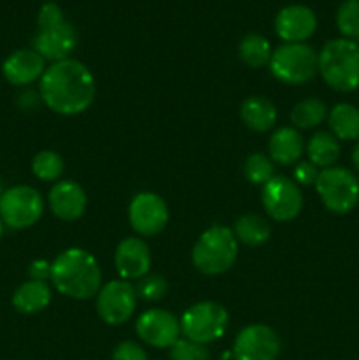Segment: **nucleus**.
I'll return each instance as SVG.
<instances>
[{
  "instance_id": "obj_37",
  "label": "nucleus",
  "mask_w": 359,
  "mask_h": 360,
  "mask_svg": "<svg viewBox=\"0 0 359 360\" xmlns=\"http://www.w3.org/2000/svg\"><path fill=\"white\" fill-rule=\"evenodd\" d=\"M2 234H4V224L2 220H0V239H2Z\"/></svg>"
},
{
  "instance_id": "obj_31",
  "label": "nucleus",
  "mask_w": 359,
  "mask_h": 360,
  "mask_svg": "<svg viewBox=\"0 0 359 360\" xmlns=\"http://www.w3.org/2000/svg\"><path fill=\"white\" fill-rule=\"evenodd\" d=\"M171 360H210V354L204 345L190 340H178L171 347Z\"/></svg>"
},
{
  "instance_id": "obj_34",
  "label": "nucleus",
  "mask_w": 359,
  "mask_h": 360,
  "mask_svg": "<svg viewBox=\"0 0 359 360\" xmlns=\"http://www.w3.org/2000/svg\"><path fill=\"white\" fill-rule=\"evenodd\" d=\"M28 274H30L32 280L46 281L51 276V262H48V260H34L28 267Z\"/></svg>"
},
{
  "instance_id": "obj_24",
  "label": "nucleus",
  "mask_w": 359,
  "mask_h": 360,
  "mask_svg": "<svg viewBox=\"0 0 359 360\" xmlns=\"http://www.w3.org/2000/svg\"><path fill=\"white\" fill-rule=\"evenodd\" d=\"M232 232L236 241L246 246H263L271 238L270 224L259 214H243L236 220Z\"/></svg>"
},
{
  "instance_id": "obj_6",
  "label": "nucleus",
  "mask_w": 359,
  "mask_h": 360,
  "mask_svg": "<svg viewBox=\"0 0 359 360\" xmlns=\"http://www.w3.org/2000/svg\"><path fill=\"white\" fill-rule=\"evenodd\" d=\"M270 70L280 83L303 84L319 72V53L306 42H285L271 55Z\"/></svg>"
},
{
  "instance_id": "obj_8",
  "label": "nucleus",
  "mask_w": 359,
  "mask_h": 360,
  "mask_svg": "<svg viewBox=\"0 0 359 360\" xmlns=\"http://www.w3.org/2000/svg\"><path fill=\"white\" fill-rule=\"evenodd\" d=\"M44 213L42 195L28 185H14L0 197V220L13 231H23L41 220Z\"/></svg>"
},
{
  "instance_id": "obj_36",
  "label": "nucleus",
  "mask_w": 359,
  "mask_h": 360,
  "mask_svg": "<svg viewBox=\"0 0 359 360\" xmlns=\"http://www.w3.org/2000/svg\"><path fill=\"white\" fill-rule=\"evenodd\" d=\"M352 164H354L355 171L359 172V141L355 143L354 150H352Z\"/></svg>"
},
{
  "instance_id": "obj_35",
  "label": "nucleus",
  "mask_w": 359,
  "mask_h": 360,
  "mask_svg": "<svg viewBox=\"0 0 359 360\" xmlns=\"http://www.w3.org/2000/svg\"><path fill=\"white\" fill-rule=\"evenodd\" d=\"M39 98H41V94H35V91H23L18 98V104H20L21 109L28 111V109H34L37 105Z\"/></svg>"
},
{
  "instance_id": "obj_19",
  "label": "nucleus",
  "mask_w": 359,
  "mask_h": 360,
  "mask_svg": "<svg viewBox=\"0 0 359 360\" xmlns=\"http://www.w3.org/2000/svg\"><path fill=\"white\" fill-rule=\"evenodd\" d=\"M305 151V139L294 127H280L270 137V157L280 165H292Z\"/></svg>"
},
{
  "instance_id": "obj_3",
  "label": "nucleus",
  "mask_w": 359,
  "mask_h": 360,
  "mask_svg": "<svg viewBox=\"0 0 359 360\" xmlns=\"http://www.w3.org/2000/svg\"><path fill=\"white\" fill-rule=\"evenodd\" d=\"M76 44V30L65 20L63 11L55 2H46L39 9L37 32L32 37V49L44 60L55 63L69 58Z\"/></svg>"
},
{
  "instance_id": "obj_5",
  "label": "nucleus",
  "mask_w": 359,
  "mask_h": 360,
  "mask_svg": "<svg viewBox=\"0 0 359 360\" xmlns=\"http://www.w3.org/2000/svg\"><path fill=\"white\" fill-rule=\"evenodd\" d=\"M238 259V241L232 229L213 225L199 236L192 250V262L199 273L218 276L234 266Z\"/></svg>"
},
{
  "instance_id": "obj_16",
  "label": "nucleus",
  "mask_w": 359,
  "mask_h": 360,
  "mask_svg": "<svg viewBox=\"0 0 359 360\" xmlns=\"http://www.w3.org/2000/svg\"><path fill=\"white\" fill-rule=\"evenodd\" d=\"M115 266L122 280H141L150 273V248L141 238H125L116 246Z\"/></svg>"
},
{
  "instance_id": "obj_13",
  "label": "nucleus",
  "mask_w": 359,
  "mask_h": 360,
  "mask_svg": "<svg viewBox=\"0 0 359 360\" xmlns=\"http://www.w3.org/2000/svg\"><path fill=\"white\" fill-rule=\"evenodd\" d=\"M280 347L277 330L264 323H253L239 330L232 354L236 360H275L280 355Z\"/></svg>"
},
{
  "instance_id": "obj_30",
  "label": "nucleus",
  "mask_w": 359,
  "mask_h": 360,
  "mask_svg": "<svg viewBox=\"0 0 359 360\" xmlns=\"http://www.w3.org/2000/svg\"><path fill=\"white\" fill-rule=\"evenodd\" d=\"M137 297L146 302H157L168 294V281L160 274H150L141 278L136 287Z\"/></svg>"
},
{
  "instance_id": "obj_23",
  "label": "nucleus",
  "mask_w": 359,
  "mask_h": 360,
  "mask_svg": "<svg viewBox=\"0 0 359 360\" xmlns=\"http://www.w3.org/2000/svg\"><path fill=\"white\" fill-rule=\"evenodd\" d=\"M306 153L308 160L315 167L327 169L333 167L336 160L340 158V143L331 132H317L306 143Z\"/></svg>"
},
{
  "instance_id": "obj_20",
  "label": "nucleus",
  "mask_w": 359,
  "mask_h": 360,
  "mask_svg": "<svg viewBox=\"0 0 359 360\" xmlns=\"http://www.w3.org/2000/svg\"><path fill=\"white\" fill-rule=\"evenodd\" d=\"M241 122L253 132H267L277 125L278 111L271 101L260 95H253L243 101L239 109Z\"/></svg>"
},
{
  "instance_id": "obj_17",
  "label": "nucleus",
  "mask_w": 359,
  "mask_h": 360,
  "mask_svg": "<svg viewBox=\"0 0 359 360\" xmlns=\"http://www.w3.org/2000/svg\"><path fill=\"white\" fill-rule=\"evenodd\" d=\"M48 204L58 220L74 221L83 217L87 210V193L73 179H62L49 190Z\"/></svg>"
},
{
  "instance_id": "obj_25",
  "label": "nucleus",
  "mask_w": 359,
  "mask_h": 360,
  "mask_svg": "<svg viewBox=\"0 0 359 360\" xmlns=\"http://www.w3.org/2000/svg\"><path fill=\"white\" fill-rule=\"evenodd\" d=\"M238 55L245 65L252 69H260L264 65H270V60L273 51L266 37L259 34H248L239 41Z\"/></svg>"
},
{
  "instance_id": "obj_11",
  "label": "nucleus",
  "mask_w": 359,
  "mask_h": 360,
  "mask_svg": "<svg viewBox=\"0 0 359 360\" xmlns=\"http://www.w3.org/2000/svg\"><path fill=\"white\" fill-rule=\"evenodd\" d=\"M260 200L266 213L275 221H291L301 213L303 193L292 179L273 176L260 192Z\"/></svg>"
},
{
  "instance_id": "obj_10",
  "label": "nucleus",
  "mask_w": 359,
  "mask_h": 360,
  "mask_svg": "<svg viewBox=\"0 0 359 360\" xmlns=\"http://www.w3.org/2000/svg\"><path fill=\"white\" fill-rule=\"evenodd\" d=\"M136 287L127 280H113L99 290L95 308L102 322L108 326H122L132 319L136 311Z\"/></svg>"
},
{
  "instance_id": "obj_33",
  "label": "nucleus",
  "mask_w": 359,
  "mask_h": 360,
  "mask_svg": "<svg viewBox=\"0 0 359 360\" xmlns=\"http://www.w3.org/2000/svg\"><path fill=\"white\" fill-rule=\"evenodd\" d=\"M320 169L315 167L312 162H299L294 167V183L296 185L303 186H312L315 185L317 176H319Z\"/></svg>"
},
{
  "instance_id": "obj_2",
  "label": "nucleus",
  "mask_w": 359,
  "mask_h": 360,
  "mask_svg": "<svg viewBox=\"0 0 359 360\" xmlns=\"http://www.w3.org/2000/svg\"><path fill=\"white\" fill-rule=\"evenodd\" d=\"M53 287L62 295L76 301L95 297L101 290L102 273L90 252L81 248L63 250L51 262Z\"/></svg>"
},
{
  "instance_id": "obj_39",
  "label": "nucleus",
  "mask_w": 359,
  "mask_h": 360,
  "mask_svg": "<svg viewBox=\"0 0 359 360\" xmlns=\"http://www.w3.org/2000/svg\"><path fill=\"white\" fill-rule=\"evenodd\" d=\"M358 360H359V359H358Z\"/></svg>"
},
{
  "instance_id": "obj_9",
  "label": "nucleus",
  "mask_w": 359,
  "mask_h": 360,
  "mask_svg": "<svg viewBox=\"0 0 359 360\" xmlns=\"http://www.w3.org/2000/svg\"><path fill=\"white\" fill-rule=\"evenodd\" d=\"M229 323V313L224 306L213 301L192 304L180 320V327L187 340L199 345L213 343L224 336Z\"/></svg>"
},
{
  "instance_id": "obj_14",
  "label": "nucleus",
  "mask_w": 359,
  "mask_h": 360,
  "mask_svg": "<svg viewBox=\"0 0 359 360\" xmlns=\"http://www.w3.org/2000/svg\"><path fill=\"white\" fill-rule=\"evenodd\" d=\"M136 333L141 340L153 348H171L180 340V320L165 309H148L139 315Z\"/></svg>"
},
{
  "instance_id": "obj_18",
  "label": "nucleus",
  "mask_w": 359,
  "mask_h": 360,
  "mask_svg": "<svg viewBox=\"0 0 359 360\" xmlns=\"http://www.w3.org/2000/svg\"><path fill=\"white\" fill-rule=\"evenodd\" d=\"M46 70V60L32 48L11 53L2 63V74L14 86H28L41 79Z\"/></svg>"
},
{
  "instance_id": "obj_7",
  "label": "nucleus",
  "mask_w": 359,
  "mask_h": 360,
  "mask_svg": "<svg viewBox=\"0 0 359 360\" xmlns=\"http://www.w3.org/2000/svg\"><path fill=\"white\" fill-rule=\"evenodd\" d=\"M315 190L327 211L334 214H347L359 204V179L347 167L320 169Z\"/></svg>"
},
{
  "instance_id": "obj_29",
  "label": "nucleus",
  "mask_w": 359,
  "mask_h": 360,
  "mask_svg": "<svg viewBox=\"0 0 359 360\" xmlns=\"http://www.w3.org/2000/svg\"><path fill=\"white\" fill-rule=\"evenodd\" d=\"M243 174H245L246 181H250L252 185L264 186L275 176L273 160L264 153H252L245 160Z\"/></svg>"
},
{
  "instance_id": "obj_21",
  "label": "nucleus",
  "mask_w": 359,
  "mask_h": 360,
  "mask_svg": "<svg viewBox=\"0 0 359 360\" xmlns=\"http://www.w3.org/2000/svg\"><path fill=\"white\" fill-rule=\"evenodd\" d=\"M51 302V287L46 281L28 280L21 283L13 294V306L18 313L35 315Z\"/></svg>"
},
{
  "instance_id": "obj_4",
  "label": "nucleus",
  "mask_w": 359,
  "mask_h": 360,
  "mask_svg": "<svg viewBox=\"0 0 359 360\" xmlns=\"http://www.w3.org/2000/svg\"><path fill=\"white\" fill-rule=\"evenodd\" d=\"M319 72L334 91L351 94L359 88V44L351 39H331L319 53Z\"/></svg>"
},
{
  "instance_id": "obj_26",
  "label": "nucleus",
  "mask_w": 359,
  "mask_h": 360,
  "mask_svg": "<svg viewBox=\"0 0 359 360\" xmlns=\"http://www.w3.org/2000/svg\"><path fill=\"white\" fill-rule=\"evenodd\" d=\"M327 108L320 98H305L298 102L291 112L292 127L298 130H310L319 127L324 120H327Z\"/></svg>"
},
{
  "instance_id": "obj_38",
  "label": "nucleus",
  "mask_w": 359,
  "mask_h": 360,
  "mask_svg": "<svg viewBox=\"0 0 359 360\" xmlns=\"http://www.w3.org/2000/svg\"><path fill=\"white\" fill-rule=\"evenodd\" d=\"M4 190H6V188H4V186H2V183H0V197H2V193H4Z\"/></svg>"
},
{
  "instance_id": "obj_27",
  "label": "nucleus",
  "mask_w": 359,
  "mask_h": 360,
  "mask_svg": "<svg viewBox=\"0 0 359 360\" xmlns=\"http://www.w3.org/2000/svg\"><path fill=\"white\" fill-rule=\"evenodd\" d=\"M63 169H65V162L56 151H39L32 158V172L41 181H56L63 174Z\"/></svg>"
},
{
  "instance_id": "obj_28",
  "label": "nucleus",
  "mask_w": 359,
  "mask_h": 360,
  "mask_svg": "<svg viewBox=\"0 0 359 360\" xmlns=\"http://www.w3.org/2000/svg\"><path fill=\"white\" fill-rule=\"evenodd\" d=\"M336 27L345 39L359 44V0H344L336 11Z\"/></svg>"
},
{
  "instance_id": "obj_1",
  "label": "nucleus",
  "mask_w": 359,
  "mask_h": 360,
  "mask_svg": "<svg viewBox=\"0 0 359 360\" xmlns=\"http://www.w3.org/2000/svg\"><path fill=\"white\" fill-rule=\"evenodd\" d=\"M41 101L56 115L76 116L95 98V77L80 60L65 58L46 67L39 79Z\"/></svg>"
},
{
  "instance_id": "obj_22",
  "label": "nucleus",
  "mask_w": 359,
  "mask_h": 360,
  "mask_svg": "<svg viewBox=\"0 0 359 360\" xmlns=\"http://www.w3.org/2000/svg\"><path fill=\"white\" fill-rule=\"evenodd\" d=\"M327 123L338 141H359V109L355 105L336 104L327 112Z\"/></svg>"
},
{
  "instance_id": "obj_12",
  "label": "nucleus",
  "mask_w": 359,
  "mask_h": 360,
  "mask_svg": "<svg viewBox=\"0 0 359 360\" xmlns=\"http://www.w3.org/2000/svg\"><path fill=\"white\" fill-rule=\"evenodd\" d=\"M130 227L143 238L160 234L169 221V210L165 200L153 192H141L130 200Z\"/></svg>"
},
{
  "instance_id": "obj_32",
  "label": "nucleus",
  "mask_w": 359,
  "mask_h": 360,
  "mask_svg": "<svg viewBox=\"0 0 359 360\" xmlns=\"http://www.w3.org/2000/svg\"><path fill=\"white\" fill-rule=\"evenodd\" d=\"M111 360H148V355L134 341H123L115 348Z\"/></svg>"
},
{
  "instance_id": "obj_15",
  "label": "nucleus",
  "mask_w": 359,
  "mask_h": 360,
  "mask_svg": "<svg viewBox=\"0 0 359 360\" xmlns=\"http://www.w3.org/2000/svg\"><path fill=\"white\" fill-rule=\"evenodd\" d=\"M315 30V13L303 4L285 6L275 18V32L284 42H305Z\"/></svg>"
}]
</instances>
